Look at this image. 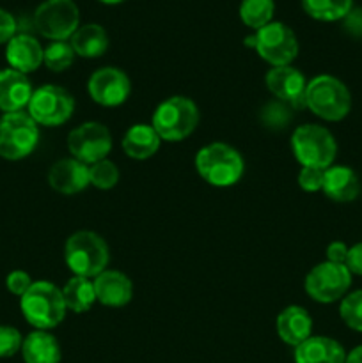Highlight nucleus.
Returning <instances> with one entry per match:
<instances>
[{"label": "nucleus", "instance_id": "1", "mask_svg": "<svg viewBox=\"0 0 362 363\" xmlns=\"http://www.w3.org/2000/svg\"><path fill=\"white\" fill-rule=\"evenodd\" d=\"M20 311L25 321L35 330L50 332L66 318L62 291L48 280H38L20 298Z\"/></svg>", "mask_w": 362, "mask_h": 363}, {"label": "nucleus", "instance_id": "2", "mask_svg": "<svg viewBox=\"0 0 362 363\" xmlns=\"http://www.w3.org/2000/svg\"><path fill=\"white\" fill-rule=\"evenodd\" d=\"M195 170L212 186L229 188L243 176L245 162L233 145L212 142L195 155Z\"/></svg>", "mask_w": 362, "mask_h": 363}, {"label": "nucleus", "instance_id": "3", "mask_svg": "<svg viewBox=\"0 0 362 363\" xmlns=\"http://www.w3.org/2000/svg\"><path fill=\"white\" fill-rule=\"evenodd\" d=\"M305 106L329 123L343 121L351 110V94L346 85L332 74H318L307 82Z\"/></svg>", "mask_w": 362, "mask_h": 363}, {"label": "nucleus", "instance_id": "4", "mask_svg": "<svg viewBox=\"0 0 362 363\" xmlns=\"http://www.w3.org/2000/svg\"><path fill=\"white\" fill-rule=\"evenodd\" d=\"M64 261L73 275L94 279L109 266V245L92 230H78L64 245Z\"/></svg>", "mask_w": 362, "mask_h": 363}, {"label": "nucleus", "instance_id": "5", "mask_svg": "<svg viewBox=\"0 0 362 363\" xmlns=\"http://www.w3.org/2000/svg\"><path fill=\"white\" fill-rule=\"evenodd\" d=\"M199 124V108L187 96H170L156 106L151 126L162 142H181L190 137Z\"/></svg>", "mask_w": 362, "mask_h": 363}, {"label": "nucleus", "instance_id": "6", "mask_svg": "<svg viewBox=\"0 0 362 363\" xmlns=\"http://www.w3.org/2000/svg\"><path fill=\"white\" fill-rule=\"evenodd\" d=\"M291 151L302 167L329 169L336 160L337 144L325 126L302 124L291 135Z\"/></svg>", "mask_w": 362, "mask_h": 363}, {"label": "nucleus", "instance_id": "7", "mask_svg": "<svg viewBox=\"0 0 362 363\" xmlns=\"http://www.w3.org/2000/svg\"><path fill=\"white\" fill-rule=\"evenodd\" d=\"M39 144V126L27 112L2 113L0 117V158L20 162Z\"/></svg>", "mask_w": 362, "mask_h": 363}, {"label": "nucleus", "instance_id": "8", "mask_svg": "<svg viewBox=\"0 0 362 363\" xmlns=\"http://www.w3.org/2000/svg\"><path fill=\"white\" fill-rule=\"evenodd\" d=\"M75 112V98L59 85L46 84L32 92L27 105V113L38 126H62Z\"/></svg>", "mask_w": 362, "mask_h": 363}, {"label": "nucleus", "instance_id": "9", "mask_svg": "<svg viewBox=\"0 0 362 363\" xmlns=\"http://www.w3.org/2000/svg\"><path fill=\"white\" fill-rule=\"evenodd\" d=\"M34 25L50 41H67L80 27V11L73 0H45L35 9Z\"/></svg>", "mask_w": 362, "mask_h": 363}, {"label": "nucleus", "instance_id": "10", "mask_svg": "<svg viewBox=\"0 0 362 363\" xmlns=\"http://www.w3.org/2000/svg\"><path fill=\"white\" fill-rule=\"evenodd\" d=\"M351 286V273L344 264L319 262L304 280V289L311 300L318 303H334L343 300Z\"/></svg>", "mask_w": 362, "mask_h": 363}, {"label": "nucleus", "instance_id": "11", "mask_svg": "<svg viewBox=\"0 0 362 363\" xmlns=\"http://www.w3.org/2000/svg\"><path fill=\"white\" fill-rule=\"evenodd\" d=\"M256 52L272 67L290 66L298 55V39L287 25L272 21L256 30Z\"/></svg>", "mask_w": 362, "mask_h": 363}, {"label": "nucleus", "instance_id": "12", "mask_svg": "<svg viewBox=\"0 0 362 363\" xmlns=\"http://www.w3.org/2000/svg\"><path fill=\"white\" fill-rule=\"evenodd\" d=\"M67 151L71 158L92 165L102 162L112 151V135L110 130L102 123L89 121L80 124L67 135Z\"/></svg>", "mask_w": 362, "mask_h": 363}, {"label": "nucleus", "instance_id": "13", "mask_svg": "<svg viewBox=\"0 0 362 363\" xmlns=\"http://www.w3.org/2000/svg\"><path fill=\"white\" fill-rule=\"evenodd\" d=\"M87 92L102 106H119L128 99L131 84L128 74L119 67L105 66L96 69L87 82Z\"/></svg>", "mask_w": 362, "mask_h": 363}, {"label": "nucleus", "instance_id": "14", "mask_svg": "<svg viewBox=\"0 0 362 363\" xmlns=\"http://www.w3.org/2000/svg\"><path fill=\"white\" fill-rule=\"evenodd\" d=\"M266 89L270 94L280 103L286 105H298L305 106L304 96L305 87H307V80H305L304 73L298 71L297 67L290 66H277L266 73L265 77Z\"/></svg>", "mask_w": 362, "mask_h": 363}, {"label": "nucleus", "instance_id": "15", "mask_svg": "<svg viewBox=\"0 0 362 363\" xmlns=\"http://www.w3.org/2000/svg\"><path fill=\"white\" fill-rule=\"evenodd\" d=\"M48 184L52 190L62 195H77L91 184L89 165L75 158H62L48 170Z\"/></svg>", "mask_w": 362, "mask_h": 363}, {"label": "nucleus", "instance_id": "16", "mask_svg": "<svg viewBox=\"0 0 362 363\" xmlns=\"http://www.w3.org/2000/svg\"><path fill=\"white\" fill-rule=\"evenodd\" d=\"M92 284H94L96 301L105 307H124L133 298V284L130 277L117 269H105L92 279Z\"/></svg>", "mask_w": 362, "mask_h": 363}, {"label": "nucleus", "instance_id": "17", "mask_svg": "<svg viewBox=\"0 0 362 363\" xmlns=\"http://www.w3.org/2000/svg\"><path fill=\"white\" fill-rule=\"evenodd\" d=\"M32 92L34 89L27 74L11 67L0 71V112H23L31 101Z\"/></svg>", "mask_w": 362, "mask_h": 363}, {"label": "nucleus", "instance_id": "18", "mask_svg": "<svg viewBox=\"0 0 362 363\" xmlns=\"http://www.w3.org/2000/svg\"><path fill=\"white\" fill-rule=\"evenodd\" d=\"M45 57V48L41 43L28 34H16L6 45V60L11 69L28 74L39 69Z\"/></svg>", "mask_w": 362, "mask_h": 363}, {"label": "nucleus", "instance_id": "19", "mask_svg": "<svg viewBox=\"0 0 362 363\" xmlns=\"http://www.w3.org/2000/svg\"><path fill=\"white\" fill-rule=\"evenodd\" d=\"M275 330L284 344L297 347L312 335V318L304 307L290 305L277 315Z\"/></svg>", "mask_w": 362, "mask_h": 363}, {"label": "nucleus", "instance_id": "20", "mask_svg": "<svg viewBox=\"0 0 362 363\" xmlns=\"http://www.w3.org/2000/svg\"><path fill=\"white\" fill-rule=\"evenodd\" d=\"M346 351L330 337L311 335L295 347V363H344Z\"/></svg>", "mask_w": 362, "mask_h": 363}, {"label": "nucleus", "instance_id": "21", "mask_svg": "<svg viewBox=\"0 0 362 363\" xmlns=\"http://www.w3.org/2000/svg\"><path fill=\"white\" fill-rule=\"evenodd\" d=\"M322 190L330 201L351 202L361 194V181L350 167L332 165L325 170Z\"/></svg>", "mask_w": 362, "mask_h": 363}, {"label": "nucleus", "instance_id": "22", "mask_svg": "<svg viewBox=\"0 0 362 363\" xmlns=\"http://www.w3.org/2000/svg\"><path fill=\"white\" fill-rule=\"evenodd\" d=\"M160 144H162V138L158 137L151 124H133L128 128L121 140L124 155L137 162L153 158L158 152Z\"/></svg>", "mask_w": 362, "mask_h": 363}, {"label": "nucleus", "instance_id": "23", "mask_svg": "<svg viewBox=\"0 0 362 363\" xmlns=\"http://www.w3.org/2000/svg\"><path fill=\"white\" fill-rule=\"evenodd\" d=\"M21 357L25 363H60L62 351L59 340L45 330H34L21 344Z\"/></svg>", "mask_w": 362, "mask_h": 363}, {"label": "nucleus", "instance_id": "24", "mask_svg": "<svg viewBox=\"0 0 362 363\" xmlns=\"http://www.w3.org/2000/svg\"><path fill=\"white\" fill-rule=\"evenodd\" d=\"M75 55L84 59H98L109 50V34L98 23H87L77 28L70 39Z\"/></svg>", "mask_w": 362, "mask_h": 363}, {"label": "nucleus", "instance_id": "25", "mask_svg": "<svg viewBox=\"0 0 362 363\" xmlns=\"http://www.w3.org/2000/svg\"><path fill=\"white\" fill-rule=\"evenodd\" d=\"M60 291H62L66 308L75 314H84V312L91 311L92 305L96 303L94 284L85 277L73 275Z\"/></svg>", "mask_w": 362, "mask_h": 363}, {"label": "nucleus", "instance_id": "26", "mask_svg": "<svg viewBox=\"0 0 362 363\" xmlns=\"http://www.w3.org/2000/svg\"><path fill=\"white\" fill-rule=\"evenodd\" d=\"M302 7L314 20L337 21L353 9V0H302Z\"/></svg>", "mask_w": 362, "mask_h": 363}, {"label": "nucleus", "instance_id": "27", "mask_svg": "<svg viewBox=\"0 0 362 363\" xmlns=\"http://www.w3.org/2000/svg\"><path fill=\"white\" fill-rule=\"evenodd\" d=\"M238 13H240L241 21L248 28L259 30L265 25L272 23L275 4H273V0H241Z\"/></svg>", "mask_w": 362, "mask_h": 363}, {"label": "nucleus", "instance_id": "28", "mask_svg": "<svg viewBox=\"0 0 362 363\" xmlns=\"http://www.w3.org/2000/svg\"><path fill=\"white\" fill-rule=\"evenodd\" d=\"M75 50L70 41H52L45 48L43 64L53 73H62L73 64Z\"/></svg>", "mask_w": 362, "mask_h": 363}, {"label": "nucleus", "instance_id": "29", "mask_svg": "<svg viewBox=\"0 0 362 363\" xmlns=\"http://www.w3.org/2000/svg\"><path fill=\"white\" fill-rule=\"evenodd\" d=\"M89 179L98 190H112L119 183V169L110 160H102L89 165Z\"/></svg>", "mask_w": 362, "mask_h": 363}, {"label": "nucleus", "instance_id": "30", "mask_svg": "<svg viewBox=\"0 0 362 363\" xmlns=\"http://www.w3.org/2000/svg\"><path fill=\"white\" fill-rule=\"evenodd\" d=\"M339 315L348 328L362 333V289L348 293L341 300Z\"/></svg>", "mask_w": 362, "mask_h": 363}, {"label": "nucleus", "instance_id": "31", "mask_svg": "<svg viewBox=\"0 0 362 363\" xmlns=\"http://www.w3.org/2000/svg\"><path fill=\"white\" fill-rule=\"evenodd\" d=\"M23 337L14 326L0 325V358H11L21 351Z\"/></svg>", "mask_w": 362, "mask_h": 363}, {"label": "nucleus", "instance_id": "32", "mask_svg": "<svg viewBox=\"0 0 362 363\" xmlns=\"http://www.w3.org/2000/svg\"><path fill=\"white\" fill-rule=\"evenodd\" d=\"M261 119L263 123L273 128H284L290 123V108H287L286 103H270L261 112Z\"/></svg>", "mask_w": 362, "mask_h": 363}, {"label": "nucleus", "instance_id": "33", "mask_svg": "<svg viewBox=\"0 0 362 363\" xmlns=\"http://www.w3.org/2000/svg\"><path fill=\"white\" fill-rule=\"evenodd\" d=\"M327 169H316V167H302L298 174V184L307 194H314L323 188V177Z\"/></svg>", "mask_w": 362, "mask_h": 363}, {"label": "nucleus", "instance_id": "34", "mask_svg": "<svg viewBox=\"0 0 362 363\" xmlns=\"http://www.w3.org/2000/svg\"><path fill=\"white\" fill-rule=\"evenodd\" d=\"M32 284H34V280H32L31 275H28L27 272H23V269H14V272H11L6 279L7 291L18 298L23 296V294L31 289Z\"/></svg>", "mask_w": 362, "mask_h": 363}, {"label": "nucleus", "instance_id": "35", "mask_svg": "<svg viewBox=\"0 0 362 363\" xmlns=\"http://www.w3.org/2000/svg\"><path fill=\"white\" fill-rule=\"evenodd\" d=\"M16 35V20L11 13L0 9V45H7Z\"/></svg>", "mask_w": 362, "mask_h": 363}, {"label": "nucleus", "instance_id": "36", "mask_svg": "<svg viewBox=\"0 0 362 363\" xmlns=\"http://www.w3.org/2000/svg\"><path fill=\"white\" fill-rule=\"evenodd\" d=\"M344 266L350 269L351 275L362 277V241L361 243L353 245V247H350Z\"/></svg>", "mask_w": 362, "mask_h": 363}, {"label": "nucleus", "instance_id": "37", "mask_svg": "<svg viewBox=\"0 0 362 363\" xmlns=\"http://www.w3.org/2000/svg\"><path fill=\"white\" fill-rule=\"evenodd\" d=\"M348 250L350 248L343 243V241H332L327 247V261L336 262V264H344L348 257Z\"/></svg>", "mask_w": 362, "mask_h": 363}, {"label": "nucleus", "instance_id": "38", "mask_svg": "<svg viewBox=\"0 0 362 363\" xmlns=\"http://www.w3.org/2000/svg\"><path fill=\"white\" fill-rule=\"evenodd\" d=\"M343 21L351 35H362V9H351Z\"/></svg>", "mask_w": 362, "mask_h": 363}, {"label": "nucleus", "instance_id": "39", "mask_svg": "<svg viewBox=\"0 0 362 363\" xmlns=\"http://www.w3.org/2000/svg\"><path fill=\"white\" fill-rule=\"evenodd\" d=\"M344 363H362V346H357L346 354Z\"/></svg>", "mask_w": 362, "mask_h": 363}, {"label": "nucleus", "instance_id": "40", "mask_svg": "<svg viewBox=\"0 0 362 363\" xmlns=\"http://www.w3.org/2000/svg\"><path fill=\"white\" fill-rule=\"evenodd\" d=\"M98 2H102V4H106V6H116V4H121V2H124V0H98Z\"/></svg>", "mask_w": 362, "mask_h": 363}]
</instances>
